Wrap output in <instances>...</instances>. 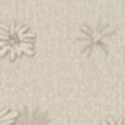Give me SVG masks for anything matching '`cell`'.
<instances>
[{"label": "cell", "instance_id": "1", "mask_svg": "<svg viewBox=\"0 0 125 125\" xmlns=\"http://www.w3.org/2000/svg\"><path fill=\"white\" fill-rule=\"evenodd\" d=\"M35 35L30 29L19 22H8L0 29V54L2 57L16 60L22 55H33Z\"/></svg>", "mask_w": 125, "mask_h": 125}, {"label": "cell", "instance_id": "2", "mask_svg": "<svg viewBox=\"0 0 125 125\" xmlns=\"http://www.w3.org/2000/svg\"><path fill=\"white\" fill-rule=\"evenodd\" d=\"M116 38V29L104 21L85 22L78 32V46L81 52L87 57L94 54H106Z\"/></svg>", "mask_w": 125, "mask_h": 125}, {"label": "cell", "instance_id": "3", "mask_svg": "<svg viewBox=\"0 0 125 125\" xmlns=\"http://www.w3.org/2000/svg\"><path fill=\"white\" fill-rule=\"evenodd\" d=\"M18 125H52L48 113L38 108H27L18 114Z\"/></svg>", "mask_w": 125, "mask_h": 125}, {"label": "cell", "instance_id": "4", "mask_svg": "<svg viewBox=\"0 0 125 125\" xmlns=\"http://www.w3.org/2000/svg\"><path fill=\"white\" fill-rule=\"evenodd\" d=\"M18 111L3 109L2 111V125H18Z\"/></svg>", "mask_w": 125, "mask_h": 125}, {"label": "cell", "instance_id": "5", "mask_svg": "<svg viewBox=\"0 0 125 125\" xmlns=\"http://www.w3.org/2000/svg\"><path fill=\"white\" fill-rule=\"evenodd\" d=\"M101 125H125V119L124 117H108L101 122Z\"/></svg>", "mask_w": 125, "mask_h": 125}]
</instances>
